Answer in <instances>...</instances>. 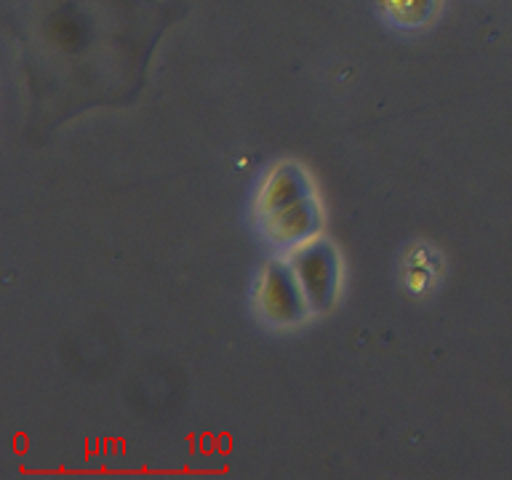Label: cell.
I'll use <instances>...</instances> for the list:
<instances>
[{"label":"cell","instance_id":"3","mask_svg":"<svg viewBox=\"0 0 512 480\" xmlns=\"http://www.w3.org/2000/svg\"><path fill=\"white\" fill-rule=\"evenodd\" d=\"M264 232L272 243L286 246L288 251L299 243L320 235V208L312 198L296 200L291 206L280 208L275 214L264 216Z\"/></svg>","mask_w":512,"mask_h":480},{"label":"cell","instance_id":"4","mask_svg":"<svg viewBox=\"0 0 512 480\" xmlns=\"http://www.w3.org/2000/svg\"><path fill=\"white\" fill-rule=\"evenodd\" d=\"M304 198H312L310 179L294 163H283L264 179L262 192H259V211H262V216L275 214L280 208Z\"/></svg>","mask_w":512,"mask_h":480},{"label":"cell","instance_id":"5","mask_svg":"<svg viewBox=\"0 0 512 480\" xmlns=\"http://www.w3.org/2000/svg\"><path fill=\"white\" fill-rule=\"evenodd\" d=\"M390 14L403 24H422L438 8V0H387Z\"/></svg>","mask_w":512,"mask_h":480},{"label":"cell","instance_id":"1","mask_svg":"<svg viewBox=\"0 0 512 480\" xmlns=\"http://www.w3.org/2000/svg\"><path fill=\"white\" fill-rule=\"evenodd\" d=\"M294 267L296 278L302 283V291L307 296L312 312H326L334 307L342 288V259L326 238H310L307 243H299L288 251L286 256Z\"/></svg>","mask_w":512,"mask_h":480},{"label":"cell","instance_id":"2","mask_svg":"<svg viewBox=\"0 0 512 480\" xmlns=\"http://www.w3.org/2000/svg\"><path fill=\"white\" fill-rule=\"evenodd\" d=\"M256 302H259L264 318L275 326H294V323L307 318V312H312L302 291V283L296 278L288 259L267 262V267L259 275Z\"/></svg>","mask_w":512,"mask_h":480}]
</instances>
